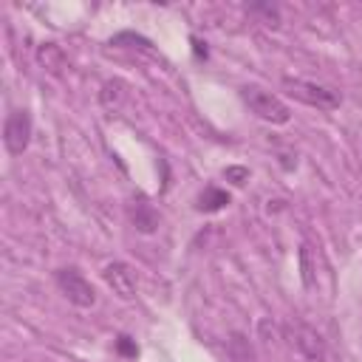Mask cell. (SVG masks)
Masks as SVG:
<instances>
[{
    "label": "cell",
    "instance_id": "7a4b0ae2",
    "mask_svg": "<svg viewBox=\"0 0 362 362\" xmlns=\"http://www.w3.org/2000/svg\"><path fill=\"white\" fill-rule=\"evenodd\" d=\"M283 88L291 99L320 107V110H334L342 105V93L331 85H320V82H308V79H283Z\"/></svg>",
    "mask_w": 362,
    "mask_h": 362
},
{
    "label": "cell",
    "instance_id": "7c38bea8",
    "mask_svg": "<svg viewBox=\"0 0 362 362\" xmlns=\"http://www.w3.org/2000/svg\"><path fill=\"white\" fill-rule=\"evenodd\" d=\"M223 175H226V181H232L235 187H243V184L249 181V170H246V167H226Z\"/></svg>",
    "mask_w": 362,
    "mask_h": 362
},
{
    "label": "cell",
    "instance_id": "52a82bcc",
    "mask_svg": "<svg viewBox=\"0 0 362 362\" xmlns=\"http://www.w3.org/2000/svg\"><path fill=\"white\" fill-rule=\"evenodd\" d=\"M37 59H40V65L45 68V71H51V74H62V68L68 65V59H65V54H62V48L57 45V42H42L40 48H37Z\"/></svg>",
    "mask_w": 362,
    "mask_h": 362
},
{
    "label": "cell",
    "instance_id": "3957f363",
    "mask_svg": "<svg viewBox=\"0 0 362 362\" xmlns=\"http://www.w3.org/2000/svg\"><path fill=\"white\" fill-rule=\"evenodd\" d=\"M57 286L59 291L68 297V303H74L76 308H90L96 303V288L90 286V280L74 269V266H65L57 272Z\"/></svg>",
    "mask_w": 362,
    "mask_h": 362
},
{
    "label": "cell",
    "instance_id": "5bb4252c",
    "mask_svg": "<svg viewBox=\"0 0 362 362\" xmlns=\"http://www.w3.org/2000/svg\"><path fill=\"white\" fill-rule=\"evenodd\" d=\"M116 348H119V354H124V356H136V354H139V348H136V342H133L130 337H119V339H116Z\"/></svg>",
    "mask_w": 362,
    "mask_h": 362
},
{
    "label": "cell",
    "instance_id": "9c48e42d",
    "mask_svg": "<svg viewBox=\"0 0 362 362\" xmlns=\"http://www.w3.org/2000/svg\"><path fill=\"white\" fill-rule=\"evenodd\" d=\"M229 204V192L226 189H218V187H206L201 195H198V209L201 212H218V209H223Z\"/></svg>",
    "mask_w": 362,
    "mask_h": 362
},
{
    "label": "cell",
    "instance_id": "4fadbf2b",
    "mask_svg": "<svg viewBox=\"0 0 362 362\" xmlns=\"http://www.w3.org/2000/svg\"><path fill=\"white\" fill-rule=\"evenodd\" d=\"M300 266H303V280H305V286H311L314 277H311V252H308V243H303V249H300Z\"/></svg>",
    "mask_w": 362,
    "mask_h": 362
},
{
    "label": "cell",
    "instance_id": "5b68a950",
    "mask_svg": "<svg viewBox=\"0 0 362 362\" xmlns=\"http://www.w3.org/2000/svg\"><path fill=\"white\" fill-rule=\"evenodd\" d=\"M31 141V116L25 110H14L8 113L6 124H3V144L11 156H20Z\"/></svg>",
    "mask_w": 362,
    "mask_h": 362
},
{
    "label": "cell",
    "instance_id": "30bf717a",
    "mask_svg": "<svg viewBox=\"0 0 362 362\" xmlns=\"http://www.w3.org/2000/svg\"><path fill=\"white\" fill-rule=\"evenodd\" d=\"M99 102L107 107V110H119L122 102H124V85L119 79H110L102 85V93H99Z\"/></svg>",
    "mask_w": 362,
    "mask_h": 362
},
{
    "label": "cell",
    "instance_id": "8fae6325",
    "mask_svg": "<svg viewBox=\"0 0 362 362\" xmlns=\"http://www.w3.org/2000/svg\"><path fill=\"white\" fill-rule=\"evenodd\" d=\"M133 223L141 232H153L158 226V215H156V209L150 204H136L133 206Z\"/></svg>",
    "mask_w": 362,
    "mask_h": 362
},
{
    "label": "cell",
    "instance_id": "277c9868",
    "mask_svg": "<svg viewBox=\"0 0 362 362\" xmlns=\"http://www.w3.org/2000/svg\"><path fill=\"white\" fill-rule=\"evenodd\" d=\"M286 337H288V345L300 354L303 362H325V356H328L325 354V342L314 328H308L303 322H288L286 325Z\"/></svg>",
    "mask_w": 362,
    "mask_h": 362
},
{
    "label": "cell",
    "instance_id": "6da1fadb",
    "mask_svg": "<svg viewBox=\"0 0 362 362\" xmlns=\"http://www.w3.org/2000/svg\"><path fill=\"white\" fill-rule=\"evenodd\" d=\"M240 99H243V102H246V107H249L257 119H263V122L286 124V122L291 119L288 105H286L277 93L263 90V88H257V85H246V88H240Z\"/></svg>",
    "mask_w": 362,
    "mask_h": 362
},
{
    "label": "cell",
    "instance_id": "8992f818",
    "mask_svg": "<svg viewBox=\"0 0 362 362\" xmlns=\"http://www.w3.org/2000/svg\"><path fill=\"white\" fill-rule=\"evenodd\" d=\"M102 277H105V283L113 288L116 297H122V300H133V297H136L139 283H136V272H133L127 263H122V260L107 263V266L102 269Z\"/></svg>",
    "mask_w": 362,
    "mask_h": 362
},
{
    "label": "cell",
    "instance_id": "ba28073f",
    "mask_svg": "<svg viewBox=\"0 0 362 362\" xmlns=\"http://www.w3.org/2000/svg\"><path fill=\"white\" fill-rule=\"evenodd\" d=\"M226 356H229V362H257L255 348L243 334H232L226 339Z\"/></svg>",
    "mask_w": 362,
    "mask_h": 362
}]
</instances>
